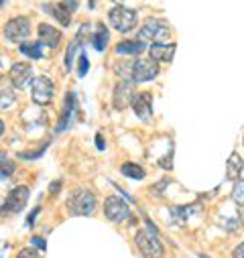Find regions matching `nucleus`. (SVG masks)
<instances>
[{
    "instance_id": "nucleus-27",
    "label": "nucleus",
    "mask_w": 244,
    "mask_h": 258,
    "mask_svg": "<svg viewBox=\"0 0 244 258\" xmlns=\"http://www.w3.org/2000/svg\"><path fill=\"white\" fill-rule=\"evenodd\" d=\"M88 33H90V27H88V25H82V29H80V33H78V39H76V43H84V41H90Z\"/></svg>"
},
{
    "instance_id": "nucleus-7",
    "label": "nucleus",
    "mask_w": 244,
    "mask_h": 258,
    "mask_svg": "<svg viewBox=\"0 0 244 258\" xmlns=\"http://www.w3.org/2000/svg\"><path fill=\"white\" fill-rule=\"evenodd\" d=\"M35 74L29 63H15L11 68V86L17 90H27L31 84H35Z\"/></svg>"
},
{
    "instance_id": "nucleus-15",
    "label": "nucleus",
    "mask_w": 244,
    "mask_h": 258,
    "mask_svg": "<svg viewBox=\"0 0 244 258\" xmlns=\"http://www.w3.org/2000/svg\"><path fill=\"white\" fill-rule=\"evenodd\" d=\"M175 55V45H153L151 47V59L153 61H165L169 63Z\"/></svg>"
},
{
    "instance_id": "nucleus-28",
    "label": "nucleus",
    "mask_w": 244,
    "mask_h": 258,
    "mask_svg": "<svg viewBox=\"0 0 244 258\" xmlns=\"http://www.w3.org/2000/svg\"><path fill=\"white\" fill-rule=\"evenodd\" d=\"M232 258H244V242H242V244H238V246L234 248Z\"/></svg>"
},
{
    "instance_id": "nucleus-30",
    "label": "nucleus",
    "mask_w": 244,
    "mask_h": 258,
    "mask_svg": "<svg viewBox=\"0 0 244 258\" xmlns=\"http://www.w3.org/2000/svg\"><path fill=\"white\" fill-rule=\"evenodd\" d=\"M39 212H41V208H37V210H35V212L29 216V226H35L33 222H35V218H37V214H39Z\"/></svg>"
},
{
    "instance_id": "nucleus-21",
    "label": "nucleus",
    "mask_w": 244,
    "mask_h": 258,
    "mask_svg": "<svg viewBox=\"0 0 244 258\" xmlns=\"http://www.w3.org/2000/svg\"><path fill=\"white\" fill-rule=\"evenodd\" d=\"M49 11H53L51 15L61 23V25H64V27H68L70 25V13H66V9L64 7H61V5H45Z\"/></svg>"
},
{
    "instance_id": "nucleus-22",
    "label": "nucleus",
    "mask_w": 244,
    "mask_h": 258,
    "mask_svg": "<svg viewBox=\"0 0 244 258\" xmlns=\"http://www.w3.org/2000/svg\"><path fill=\"white\" fill-rule=\"evenodd\" d=\"M21 53L31 57V59H41L43 57V49L39 43H23L21 45Z\"/></svg>"
},
{
    "instance_id": "nucleus-18",
    "label": "nucleus",
    "mask_w": 244,
    "mask_h": 258,
    "mask_svg": "<svg viewBox=\"0 0 244 258\" xmlns=\"http://www.w3.org/2000/svg\"><path fill=\"white\" fill-rule=\"evenodd\" d=\"M120 171H122V175H127L131 179H145V169L137 163H125L120 167Z\"/></svg>"
},
{
    "instance_id": "nucleus-26",
    "label": "nucleus",
    "mask_w": 244,
    "mask_h": 258,
    "mask_svg": "<svg viewBox=\"0 0 244 258\" xmlns=\"http://www.w3.org/2000/svg\"><path fill=\"white\" fill-rule=\"evenodd\" d=\"M88 63H90L88 57H86V55H80V70H78V76H80V78L86 76V72H88Z\"/></svg>"
},
{
    "instance_id": "nucleus-1",
    "label": "nucleus",
    "mask_w": 244,
    "mask_h": 258,
    "mask_svg": "<svg viewBox=\"0 0 244 258\" xmlns=\"http://www.w3.org/2000/svg\"><path fill=\"white\" fill-rule=\"evenodd\" d=\"M66 206H68V212L72 216H92L96 212V198H94L92 191L78 189L70 196Z\"/></svg>"
},
{
    "instance_id": "nucleus-31",
    "label": "nucleus",
    "mask_w": 244,
    "mask_h": 258,
    "mask_svg": "<svg viewBox=\"0 0 244 258\" xmlns=\"http://www.w3.org/2000/svg\"><path fill=\"white\" fill-rule=\"evenodd\" d=\"M96 143H98V149L102 151V149H104V143H102V137H100V135L96 137Z\"/></svg>"
},
{
    "instance_id": "nucleus-5",
    "label": "nucleus",
    "mask_w": 244,
    "mask_h": 258,
    "mask_svg": "<svg viewBox=\"0 0 244 258\" xmlns=\"http://www.w3.org/2000/svg\"><path fill=\"white\" fill-rule=\"evenodd\" d=\"M104 216H106L110 222L120 224V222H125V220L131 216V208H129L127 202H122L120 198L110 196V198H106V202H104Z\"/></svg>"
},
{
    "instance_id": "nucleus-24",
    "label": "nucleus",
    "mask_w": 244,
    "mask_h": 258,
    "mask_svg": "<svg viewBox=\"0 0 244 258\" xmlns=\"http://www.w3.org/2000/svg\"><path fill=\"white\" fill-rule=\"evenodd\" d=\"M232 202L244 208V181H238L232 189Z\"/></svg>"
},
{
    "instance_id": "nucleus-3",
    "label": "nucleus",
    "mask_w": 244,
    "mask_h": 258,
    "mask_svg": "<svg viewBox=\"0 0 244 258\" xmlns=\"http://www.w3.org/2000/svg\"><path fill=\"white\" fill-rule=\"evenodd\" d=\"M135 242H137V246L145 258H163L165 256L163 244L159 242L157 234H153L151 230H141L135 236Z\"/></svg>"
},
{
    "instance_id": "nucleus-17",
    "label": "nucleus",
    "mask_w": 244,
    "mask_h": 258,
    "mask_svg": "<svg viewBox=\"0 0 244 258\" xmlns=\"http://www.w3.org/2000/svg\"><path fill=\"white\" fill-rule=\"evenodd\" d=\"M74 96L70 94L68 98H66V104H64V112H61V122H59V126H57V133H61L64 128L68 126V122H70V118H72V112H74Z\"/></svg>"
},
{
    "instance_id": "nucleus-10",
    "label": "nucleus",
    "mask_w": 244,
    "mask_h": 258,
    "mask_svg": "<svg viewBox=\"0 0 244 258\" xmlns=\"http://www.w3.org/2000/svg\"><path fill=\"white\" fill-rule=\"evenodd\" d=\"M135 88L131 82H118L114 86V94H112V104L116 110H125L129 104L135 102Z\"/></svg>"
},
{
    "instance_id": "nucleus-4",
    "label": "nucleus",
    "mask_w": 244,
    "mask_h": 258,
    "mask_svg": "<svg viewBox=\"0 0 244 258\" xmlns=\"http://www.w3.org/2000/svg\"><path fill=\"white\" fill-rule=\"evenodd\" d=\"M108 19H110V25L116 29V31H120V33H129V31H133L135 27H137V13L133 11V9H127V7H122V5H116L112 11H110V15H108Z\"/></svg>"
},
{
    "instance_id": "nucleus-23",
    "label": "nucleus",
    "mask_w": 244,
    "mask_h": 258,
    "mask_svg": "<svg viewBox=\"0 0 244 258\" xmlns=\"http://www.w3.org/2000/svg\"><path fill=\"white\" fill-rule=\"evenodd\" d=\"M15 173V163L13 161H9L5 155H0V179H9L11 175Z\"/></svg>"
},
{
    "instance_id": "nucleus-29",
    "label": "nucleus",
    "mask_w": 244,
    "mask_h": 258,
    "mask_svg": "<svg viewBox=\"0 0 244 258\" xmlns=\"http://www.w3.org/2000/svg\"><path fill=\"white\" fill-rule=\"evenodd\" d=\"M33 244H35V246H41V250H45V240H43V238L35 236V238H33Z\"/></svg>"
},
{
    "instance_id": "nucleus-6",
    "label": "nucleus",
    "mask_w": 244,
    "mask_h": 258,
    "mask_svg": "<svg viewBox=\"0 0 244 258\" xmlns=\"http://www.w3.org/2000/svg\"><path fill=\"white\" fill-rule=\"evenodd\" d=\"M159 76V66L157 61L153 59H137L133 61V82L137 84H145V82H151Z\"/></svg>"
},
{
    "instance_id": "nucleus-25",
    "label": "nucleus",
    "mask_w": 244,
    "mask_h": 258,
    "mask_svg": "<svg viewBox=\"0 0 244 258\" xmlns=\"http://www.w3.org/2000/svg\"><path fill=\"white\" fill-rule=\"evenodd\" d=\"M17 258H41V256H39V252L35 248H23Z\"/></svg>"
},
{
    "instance_id": "nucleus-9",
    "label": "nucleus",
    "mask_w": 244,
    "mask_h": 258,
    "mask_svg": "<svg viewBox=\"0 0 244 258\" xmlns=\"http://www.w3.org/2000/svg\"><path fill=\"white\" fill-rule=\"evenodd\" d=\"M53 94H55V88H53V82L49 78L41 76L35 80V84H33V102L35 104H39V106L51 104Z\"/></svg>"
},
{
    "instance_id": "nucleus-8",
    "label": "nucleus",
    "mask_w": 244,
    "mask_h": 258,
    "mask_svg": "<svg viewBox=\"0 0 244 258\" xmlns=\"http://www.w3.org/2000/svg\"><path fill=\"white\" fill-rule=\"evenodd\" d=\"M29 27H31L29 19L17 17V19H13V21L7 23V27H5V37H7L9 41H13V43H25V39H27L29 33H31Z\"/></svg>"
},
{
    "instance_id": "nucleus-12",
    "label": "nucleus",
    "mask_w": 244,
    "mask_h": 258,
    "mask_svg": "<svg viewBox=\"0 0 244 258\" xmlns=\"http://www.w3.org/2000/svg\"><path fill=\"white\" fill-rule=\"evenodd\" d=\"M27 200H29V187L19 185V187H15L9 193V198H7V210L11 208V212H21L25 208Z\"/></svg>"
},
{
    "instance_id": "nucleus-32",
    "label": "nucleus",
    "mask_w": 244,
    "mask_h": 258,
    "mask_svg": "<svg viewBox=\"0 0 244 258\" xmlns=\"http://www.w3.org/2000/svg\"><path fill=\"white\" fill-rule=\"evenodd\" d=\"M3 135H5V122L0 120V137H3Z\"/></svg>"
},
{
    "instance_id": "nucleus-19",
    "label": "nucleus",
    "mask_w": 244,
    "mask_h": 258,
    "mask_svg": "<svg viewBox=\"0 0 244 258\" xmlns=\"http://www.w3.org/2000/svg\"><path fill=\"white\" fill-rule=\"evenodd\" d=\"M108 39H110V35H108V31L104 29V25H98V29H96V33H94V39H92L94 47H96L98 51H104L106 45H108Z\"/></svg>"
},
{
    "instance_id": "nucleus-20",
    "label": "nucleus",
    "mask_w": 244,
    "mask_h": 258,
    "mask_svg": "<svg viewBox=\"0 0 244 258\" xmlns=\"http://www.w3.org/2000/svg\"><path fill=\"white\" fill-rule=\"evenodd\" d=\"M13 102H15L13 86H9V84H0V108H9Z\"/></svg>"
},
{
    "instance_id": "nucleus-13",
    "label": "nucleus",
    "mask_w": 244,
    "mask_h": 258,
    "mask_svg": "<svg viewBox=\"0 0 244 258\" xmlns=\"http://www.w3.org/2000/svg\"><path fill=\"white\" fill-rule=\"evenodd\" d=\"M37 35H39L41 43L47 45V47H51V49H55L59 45V41H61V33L55 27L47 25V23H43V25L37 27Z\"/></svg>"
},
{
    "instance_id": "nucleus-11",
    "label": "nucleus",
    "mask_w": 244,
    "mask_h": 258,
    "mask_svg": "<svg viewBox=\"0 0 244 258\" xmlns=\"http://www.w3.org/2000/svg\"><path fill=\"white\" fill-rule=\"evenodd\" d=\"M133 108H135V114L141 120H149L151 114H153V96H151V92L137 94L135 96V102H133Z\"/></svg>"
},
{
    "instance_id": "nucleus-14",
    "label": "nucleus",
    "mask_w": 244,
    "mask_h": 258,
    "mask_svg": "<svg viewBox=\"0 0 244 258\" xmlns=\"http://www.w3.org/2000/svg\"><path fill=\"white\" fill-rule=\"evenodd\" d=\"M242 169H244L242 157H240L238 153H232L230 159H228V163H226V177H228L230 181H236V179L242 175Z\"/></svg>"
},
{
    "instance_id": "nucleus-16",
    "label": "nucleus",
    "mask_w": 244,
    "mask_h": 258,
    "mask_svg": "<svg viewBox=\"0 0 244 258\" xmlns=\"http://www.w3.org/2000/svg\"><path fill=\"white\" fill-rule=\"evenodd\" d=\"M147 47H145V43H141L139 39L137 41H120L118 45H116V53L118 55H139V53H143Z\"/></svg>"
},
{
    "instance_id": "nucleus-2",
    "label": "nucleus",
    "mask_w": 244,
    "mask_h": 258,
    "mask_svg": "<svg viewBox=\"0 0 244 258\" xmlns=\"http://www.w3.org/2000/svg\"><path fill=\"white\" fill-rule=\"evenodd\" d=\"M171 37V27L165 23V21H159V19H147V23L143 25V29L139 31V41L141 43H161V41H167Z\"/></svg>"
}]
</instances>
